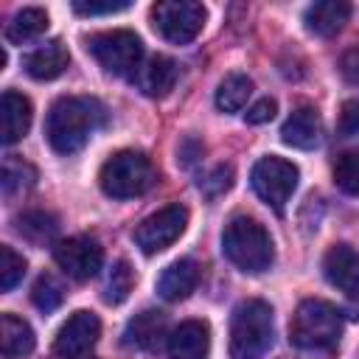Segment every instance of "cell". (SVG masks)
<instances>
[{
	"instance_id": "obj_1",
	"label": "cell",
	"mask_w": 359,
	"mask_h": 359,
	"mask_svg": "<svg viewBox=\"0 0 359 359\" xmlns=\"http://www.w3.org/2000/svg\"><path fill=\"white\" fill-rule=\"evenodd\" d=\"M98 109L101 107L93 98H76V95L56 98L45 118V137L50 149L56 154H76L87 143L90 132L98 126L101 121Z\"/></svg>"
},
{
	"instance_id": "obj_2",
	"label": "cell",
	"mask_w": 359,
	"mask_h": 359,
	"mask_svg": "<svg viewBox=\"0 0 359 359\" xmlns=\"http://www.w3.org/2000/svg\"><path fill=\"white\" fill-rule=\"evenodd\" d=\"M222 252L233 266L250 275L269 269V264L275 261V247H272L269 233L264 230L261 222L250 216L230 219V224L222 233Z\"/></svg>"
},
{
	"instance_id": "obj_3",
	"label": "cell",
	"mask_w": 359,
	"mask_h": 359,
	"mask_svg": "<svg viewBox=\"0 0 359 359\" xmlns=\"http://www.w3.org/2000/svg\"><path fill=\"white\" fill-rule=\"evenodd\" d=\"M272 345V309L264 300H241L230 317V359H264Z\"/></svg>"
},
{
	"instance_id": "obj_4",
	"label": "cell",
	"mask_w": 359,
	"mask_h": 359,
	"mask_svg": "<svg viewBox=\"0 0 359 359\" xmlns=\"http://www.w3.org/2000/svg\"><path fill=\"white\" fill-rule=\"evenodd\" d=\"M342 337V314L325 300H303L289 323V342L303 351H320L337 345Z\"/></svg>"
},
{
	"instance_id": "obj_5",
	"label": "cell",
	"mask_w": 359,
	"mask_h": 359,
	"mask_svg": "<svg viewBox=\"0 0 359 359\" xmlns=\"http://www.w3.org/2000/svg\"><path fill=\"white\" fill-rule=\"evenodd\" d=\"M154 180H157V171H154L151 160L140 151H132V149L112 154L101 165V174H98L101 191L112 199L140 196L154 185Z\"/></svg>"
},
{
	"instance_id": "obj_6",
	"label": "cell",
	"mask_w": 359,
	"mask_h": 359,
	"mask_svg": "<svg viewBox=\"0 0 359 359\" xmlns=\"http://www.w3.org/2000/svg\"><path fill=\"white\" fill-rule=\"evenodd\" d=\"M87 50L112 76H135V70L143 65V42L137 34L126 28L93 34L87 39Z\"/></svg>"
},
{
	"instance_id": "obj_7",
	"label": "cell",
	"mask_w": 359,
	"mask_h": 359,
	"mask_svg": "<svg viewBox=\"0 0 359 359\" xmlns=\"http://www.w3.org/2000/svg\"><path fill=\"white\" fill-rule=\"evenodd\" d=\"M205 20H208L205 6L194 0H165L151 6L154 31L171 45H188L191 39H196Z\"/></svg>"
},
{
	"instance_id": "obj_8",
	"label": "cell",
	"mask_w": 359,
	"mask_h": 359,
	"mask_svg": "<svg viewBox=\"0 0 359 359\" xmlns=\"http://www.w3.org/2000/svg\"><path fill=\"white\" fill-rule=\"evenodd\" d=\"M297 165L278 157V154H269V157H261L255 165H252V188L255 194L272 205L275 210H283V205L289 202V196L294 194L297 188Z\"/></svg>"
},
{
	"instance_id": "obj_9",
	"label": "cell",
	"mask_w": 359,
	"mask_h": 359,
	"mask_svg": "<svg viewBox=\"0 0 359 359\" xmlns=\"http://www.w3.org/2000/svg\"><path fill=\"white\" fill-rule=\"evenodd\" d=\"M185 224H188V210L182 205H165L157 213L146 216L135 227L132 238L146 255H154V252H163L165 247H171L185 233Z\"/></svg>"
},
{
	"instance_id": "obj_10",
	"label": "cell",
	"mask_w": 359,
	"mask_h": 359,
	"mask_svg": "<svg viewBox=\"0 0 359 359\" xmlns=\"http://www.w3.org/2000/svg\"><path fill=\"white\" fill-rule=\"evenodd\" d=\"M53 261L56 266L73 278V280H90L93 275H98L104 252L98 247L95 238L90 236H70L53 244Z\"/></svg>"
},
{
	"instance_id": "obj_11",
	"label": "cell",
	"mask_w": 359,
	"mask_h": 359,
	"mask_svg": "<svg viewBox=\"0 0 359 359\" xmlns=\"http://www.w3.org/2000/svg\"><path fill=\"white\" fill-rule=\"evenodd\" d=\"M98 334H101L98 317L93 311L79 309L59 328V334L53 339V348H50V356L53 359H79V356L93 351V345L98 342Z\"/></svg>"
},
{
	"instance_id": "obj_12",
	"label": "cell",
	"mask_w": 359,
	"mask_h": 359,
	"mask_svg": "<svg viewBox=\"0 0 359 359\" xmlns=\"http://www.w3.org/2000/svg\"><path fill=\"white\" fill-rule=\"evenodd\" d=\"M323 272L331 286L359 300V252L348 244H334L323 258Z\"/></svg>"
},
{
	"instance_id": "obj_13",
	"label": "cell",
	"mask_w": 359,
	"mask_h": 359,
	"mask_svg": "<svg viewBox=\"0 0 359 359\" xmlns=\"http://www.w3.org/2000/svg\"><path fill=\"white\" fill-rule=\"evenodd\" d=\"M208 348H210V328L202 320L180 323L165 339L168 359H205Z\"/></svg>"
},
{
	"instance_id": "obj_14",
	"label": "cell",
	"mask_w": 359,
	"mask_h": 359,
	"mask_svg": "<svg viewBox=\"0 0 359 359\" xmlns=\"http://www.w3.org/2000/svg\"><path fill=\"white\" fill-rule=\"evenodd\" d=\"M135 84L143 95L149 98H163L171 93L177 84V65L168 56H149L137 70H135Z\"/></svg>"
},
{
	"instance_id": "obj_15",
	"label": "cell",
	"mask_w": 359,
	"mask_h": 359,
	"mask_svg": "<svg viewBox=\"0 0 359 359\" xmlns=\"http://www.w3.org/2000/svg\"><path fill=\"white\" fill-rule=\"evenodd\" d=\"M31 101L14 90H6L0 98V140L6 146L22 140L31 129Z\"/></svg>"
},
{
	"instance_id": "obj_16",
	"label": "cell",
	"mask_w": 359,
	"mask_h": 359,
	"mask_svg": "<svg viewBox=\"0 0 359 359\" xmlns=\"http://www.w3.org/2000/svg\"><path fill=\"white\" fill-rule=\"evenodd\" d=\"M323 137V121L314 107H297L280 126V140L292 149H314Z\"/></svg>"
},
{
	"instance_id": "obj_17",
	"label": "cell",
	"mask_w": 359,
	"mask_h": 359,
	"mask_svg": "<svg viewBox=\"0 0 359 359\" xmlns=\"http://www.w3.org/2000/svg\"><path fill=\"white\" fill-rule=\"evenodd\" d=\"M163 337H165V314L157 309H146V311L135 314L123 331V342L137 351H154L163 342Z\"/></svg>"
},
{
	"instance_id": "obj_18",
	"label": "cell",
	"mask_w": 359,
	"mask_h": 359,
	"mask_svg": "<svg viewBox=\"0 0 359 359\" xmlns=\"http://www.w3.org/2000/svg\"><path fill=\"white\" fill-rule=\"evenodd\" d=\"M67 65H70V53L62 39H50L25 56V70L36 81H50V79L62 76L67 70Z\"/></svg>"
},
{
	"instance_id": "obj_19",
	"label": "cell",
	"mask_w": 359,
	"mask_h": 359,
	"mask_svg": "<svg viewBox=\"0 0 359 359\" xmlns=\"http://www.w3.org/2000/svg\"><path fill=\"white\" fill-rule=\"evenodd\" d=\"M199 283V264L191 258H180L171 266L163 269V275L157 278V294L163 300H185Z\"/></svg>"
},
{
	"instance_id": "obj_20",
	"label": "cell",
	"mask_w": 359,
	"mask_h": 359,
	"mask_svg": "<svg viewBox=\"0 0 359 359\" xmlns=\"http://www.w3.org/2000/svg\"><path fill=\"white\" fill-rule=\"evenodd\" d=\"M351 17V6L339 3V0H325V3H314L303 11V22L306 31H311L314 36H334Z\"/></svg>"
},
{
	"instance_id": "obj_21",
	"label": "cell",
	"mask_w": 359,
	"mask_h": 359,
	"mask_svg": "<svg viewBox=\"0 0 359 359\" xmlns=\"http://www.w3.org/2000/svg\"><path fill=\"white\" fill-rule=\"evenodd\" d=\"M36 345V337H34V328L17 317V314H3L0 317V351L6 359H20V356H28Z\"/></svg>"
},
{
	"instance_id": "obj_22",
	"label": "cell",
	"mask_w": 359,
	"mask_h": 359,
	"mask_svg": "<svg viewBox=\"0 0 359 359\" xmlns=\"http://www.w3.org/2000/svg\"><path fill=\"white\" fill-rule=\"evenodd\" d=\"M48 11L45 8H36V6H28V8H20L11 22L6 25V39L14 42V45H22L28 39H36L39 34L48 31Z\"/></svg>"
},
{
	"instance_id": "obj_23",
	"label": "cell",
	"mask_w": 359,
	"mask_h": 359,
	"mask_svg": "<svg viewBox=\"0 0 359 359\" xmlns=\"http://www.w3.org/2000/svg\"><path fill=\"white\" fill-rule=\"evenodd\" d=\"M250 95H252V81L244 73H230L222 79V84L216 90V107L222 112H238V109H244Z\"/></svg>"
},
{
	"instance_id": "obj_24",
	"label": "cell",
	"mask_w": 359,
	"mask_h": 359,
	"mask_svg": "<svg viewBox=\"0 0 359 359\" xmlns=\"http://www.w3.org/2000/svg\"><path fill=\"white\" fill-rule=\"evenodd\" d=\"M59 230V219L48 210H28L17 219V233L22 238H28L31 244H45L56 236Z\"/></svg>"
},
{
	"instance_id": "obj_25",
	"label": "cell",
	"mask_w": 359,
	"mask_h": 359,
	"mask_svg": "<svg viewBox=\"0 0 359 359\" xmlns=\"http://www.w3.org/2000/svg\"><path fill=\"white\" fill-rule=\"evenodd\" d=\"M34 180H36V168L31 163H25V160H20L14 154H8L3 160V180H0V185H3L6 196H14V194L31 188Z\"/></svg>"
},
{
	"instance_id": "obj_26",
	"label": "cell",
	"mask_w": 359,
	"mask_h": 359,
	"mask_svg": "<svg viewBox=\"0 0 359 359\" xmlns=\"http://www.w3.org/2000/svg\"><path fill=\"white\" fill-rule=\"evenodd\" d=\"M334 182H337L339 191H345L351 196H359V149L342 151L334 160Z\"/></svg>"
},
{
	"instance_id": "obj_27",
	"label": "cell",
	"mask_w": 359,
	"mask_h": 359,
	"mask_svg": "<svg viewBox=\"0 0 359 359\" xmlns=\"http://www.w3.org/2000/svg\"><path fill=\"white\" fill-rule=\"evenodd\" d=\"M132 286H135V272H132V266H129L126 261H118V264L112 266L109 278H107L104 300L112 303V306H118V303H123V300L129 297Z\"/></svg>"
},
{
	"instance_id": "obj_28",
	"label": "cell",
	"mask_w": 359,
	"mask_h": 359,
	"mask_svg": "<svg viewBox=\"0 0 359 359\" xmlns=\"http://www.w3.org/2000/svg\"><path fill=\"white\" fill-rule=\"evenodd\" d=\"M25 275V258L20 252H14L8 244L0 247V289L11 292Z\"/></svg>"
},
{
	"instance_id": "obj_29",
	"label": "cell",
	"mask_w": 359,
	"mask_h": 359,
	"mask_svg": "<svg viewBox=\"0 0 359 359\" xmlns=\"http://www.w3.org/2000/svg\"><path fill=\"white\" fill-rule=\"evenodd\" d=\"M62 297H65V292H62V286H59L56 278H50V275L36 278V283H34V289H31V300H34L36 309L53 311V309L62 303Z\"/></svg>"
},
{
	"instance_id": "obj_30",
	"label": "cell",
	"mask_w": 359,
	"mask_h": 359,
	"mask_svg": "<svg viewBox=\"0 0 359 359\" xmlns=\"http://www.w3.org/2000/svg\"><path fill=\"white\" fill-rule=\"evenodd\" d=\"M233 185V165H227V163H219V165H213L202 180H199V191L205 194V196H222L227 188Z\"/></svg>"
},
{
	"instance_id": "obj_31",
	"label": "cell",
	"mask_w": 359,
	"mask_h": 359,
	"mask_svg": "<svg viewBox=\"0 0 359 359\" xmlns=\"http://www.w3.org/2000/svg\"><path fill=\"white\" fill-rule=\"evenodd\" d=\"M123 8H129L126 0H118V3H112V0H107V3L76 0V3H73V11H76V14H87V17H93V14H115V11H123Z\"/></svg>"
},
{
	"instance_id": "obj_32",
	"label": "cell",
	"mask_w": 359,
	"mask_h": 359,
	"mask_svg": "<svg viewBox=\"0 0 359 359\" xmlns=\"http://www.w3.org/2000/svg\"><path fill=\"white\" fill-rule=\"evenodd\" d=\"M337 129H339V135H345V137H351V135H356V132H359V101H353V98H351V101H345V104H342Z\"/></svg>"
},
{
	"instance_id": "obj_33",
	"label": "cell",
	"mask_w": 359,
	"mask_h": 359,
	"mask_svg": "<svg viewBox=\"0 0 359 359\" xmlns=\"http://www.w3.org/2000/svg\"><path fill=\"white\" fill-rule=\"evenodd\" d=\"M339 73H342L345 81L359 84V45L348 48V50L339 56Z\"/></svg>"
},
{
	"instance_id": "obj_34",
	"label": "cell",
	"mask_w": 359,
	"mask_h": 359,
	"mask_svg": "<svg viewBox=\"0 0 359 359\" xmlns=\"http://www.w3.org/2000/svg\"><path fill=\"white\" fill-rule=\"evenodd\" d=\"M275 109H278V104H275L272 98H261V101H255V104L244 112V118H247V123H266V121L275 118Z\"/></svg>"
}]
</instances>
